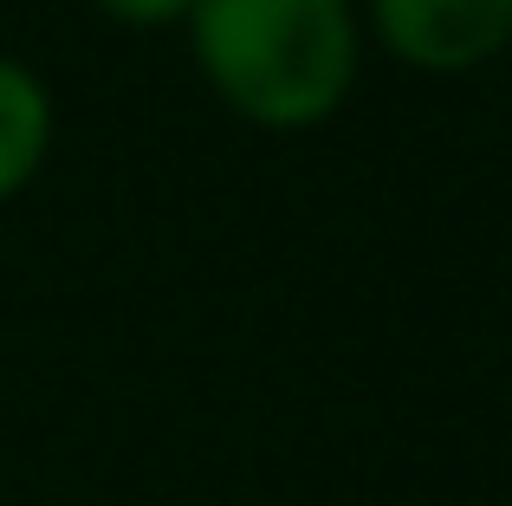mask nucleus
Masks as SVG:
<instances>
[{"label": "nucleus", "mask_w": 512, "mask_h": 506, "mask_svg": "<svg viewBox=\"0 0 512 506\" xmlns=\"http://www.w3.org/2000/svg\"><path fill=\"white\" fill-rule=\"evenodd\" d=\"M370 13L422 72H467L512 39V0H370Z\"/></svg>", "instance_id": "nucleus-2"}, {"label": "nucleus", "mask_w": 512, "mask_h": 506, "mask_svg": "<svg viewBox=\"0 0 512 506\" xmlns=\"http://www.w3.org/2000/svg\"><path fill=\"white\" fill-rule=\"evenodd\" d=\"M188 39L214 91L266 130L331 117L357 78L350 0H195Z\"/></svg>", "instance_id": "nucleus-1"}, {"label": "nucleus", "mask_w": 512, "mask_h": 506, "mask_svg": "<svg viewBox=\"0 0 512 506\" xmlns=\"http://www.w3.org/2000/svg\"><path fill=\"white\" fill-rule=\"evenodd\" d=\"M52 143V98L20 59H0V202L33 182Z\"/></svg>", "instance_id": "nucleus-3"}, {"label": "nucleus", "mask_w": 512, "mask_h": 506, "mask_svg": "<svg viewBox=\"0 0 512 506\" xmlns=\"http://www.w3.org/2000/svg\"><path fill=\"white\" fill-rule=\"evenodd\" d=\"M104 13H117L124 26H169V20H188L195 0H104Z\"/></svg>", "instance_id": "nucleus-4"}]
</instances>
